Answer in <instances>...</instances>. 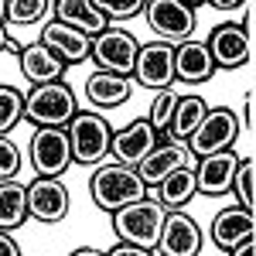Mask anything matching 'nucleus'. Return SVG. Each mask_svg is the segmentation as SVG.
Returning <instances> with one entry per match:
<instances>
[{
  "label": "nucleus",
  "mask_w": 256,
  "mask_h": 256,
  "mask_svg": "<svg viewBox=\"0 0 256 256\" xmlns=\"http://www.w3.org/2000/svg\"><path fill=\"white\" fill-rule=\"evenodd\" d=\"M106 256H154L150 250H140V246H130V242H120V246H113Z\"/></svg>",
  "instance_id": "nucleus-31"
},
{
  "label": "nucleus",
  "mask_w": 256,
  "mask_h": 256,
  "mask_svg": "<svg viewBox=\"0 0 256 256\" xmlns=\"http://www.w3.org/2000/svg\"><path fill=\"white\" fill-rule=\"evenodd\" d=\"M41 44L48 48V52H55V58L68 68V65H76V62H86L92 55V41L79 34V31H72V28H65L58 20H52L44 31H41Z\"/></svg>",
  "instance_id": "nucleus-18"
},
{
  "label": "nucleus",
  "mask_w": 256,
  "mask_h": 256,
  "mask_svg": "<svg viewBox=\"0 0 256 256\" xmlns=\"http://www.w3.org/2000/svg\"><path fill=\"white\" fill-rule=\"evenodd\" d=\"M52 14V0H7V24H38Z\"/></svg>",
  "instance_id": "nucleus-25"
},
{
  "label": "nucleus",
  "mask_w": 256,
  "mask_h": 256,
  "mask_svg": "<svg viewBox=\"0 0 256 256\" xmlns=\"http://www.w3.org/2000/svg\"><path fill=\"white\" fill-rule=\"evenodd\" d=\"M158 256H198L202 253V229L184 212H168L158 239Z\"/></svg>",
  "instance_id": "nucleus-13"
},
{
  "label": "nucleus",
  "mask_w": 256,
  "mask_h": 256,
  "mask_svg": "<svg viewBox=\"0 0 256 256\" xmlns=\"http://www.w3.org/2000/svg\"><path fill=\"white\" fill-rule=\"evenodd\" d=\"M216 76V62L208 55L205 41H184L174 48V79L188 82V86H202Z\"/></svg>",
  "instance_id": "nucleus-19"
},
{
  "label": "nucleus",
  "mask_w": 256,
  "mask_h": 256,
  "mask_svg": "<svg viewBox=\"0 0 256 256\" xmlns=\"http://www.w3.org/2000/svg\"><path fill=\"white\" fill-rule=\"evenodd\" d=\"M72 164V147L65 130H34L31 137V168L38 178H58Z\"/></svg>",
  "instance_id": "nucleus-9"
},
{
  "label": "nucleus",
  "mask_w": 256,
  "mask_h": 256,
  "mask_svg": "<svg viewBox=\"0 0 256 256\" xmlns=\"http://www.w3.org/2000/svg\"><path fill=\"white\" fill-rule=\"evenodd\" d=\"M20 58V72H24V79L31 82V86H48V82H62L65 76V65L55 58V52H48L41 41L34 44H24L18 52Z\"/></svg>",
  "instance_id": "nucleus-20"
},
{
  "label": "nucleus",
  "mask_w": 256,
  "mask_h": 256,
  "mask_svg": "<svg viewBox=\"0 0 256 256\" xmlns=\"http://www.w3.org/2000/svg\"><path fill=\"white\" fill-rule=\"evenodd\" d=\"M208 7H216V10H236L239 0H208Z\"/></svg>",
  "instance_id": "nucleus-36"
},
{
  "label": "nucleus",
  "mask_w": 256,
  "mask_h": 256,
  "mask_svg": "<svg viewBox=\"0 0 256 256\" xmlns=\"http://www.w3.org/2000/svg\"><path fill=\"white\" fill-rule=\"evenodd\" d=\"M20 174V150L18 144L0 137V181H14Z\"/></svg>",
  "instance_id": "nucleus-29"
},
{
  "label": "nucleus",
  "mask_w": 256,
  "mask_h": 256,
  "mask_svg": "<svg viewBox=\"0 0 256 256\" xmlns=\"http://www.w3.org/2000/svg\"><path fill=\"white\" fill-rule=\"evenodd\" d=\"M164 208L158 198H140L134 205L113 212V232L120 236V242H130L140 250H154L164 229Z\"/></svg>",
  "instance_id": "nucleus-3"
},
{
  "label": "nucleus",
  "mask_w": 256,
  "mask_h": 256,
  "mask_svg": "<svg viewBox=\"0 0 256 256\" xmlns=\"http://www.w3.org/2000/svg\"><path fill=\"white\" fill-rule=\"evenodd\" d=\"M253 232H256V218H253V212L242 208V205L222 208V212L212 218V242H216L222 253H229V250H236L239 242L253 239Z\"/></svg>",
  "instance_id": "nucleus-17"
},
{
  "label": "nucleus",
  "mask_w": 256,
  "mask_h": 256,
  "mask_svg": "<svg viewBox=\"0 0 256 256\" xmlns=\"http://www.w3.org/2000/svg\"><path fill=\"white\" fill-rule=\"evenodd\" d=\"M28 222V184L14 181H0V232L20 229Z\"/></svg>",
  "instance_id": "nucleus-24"
},
{
  "label": "nucleus",
  "mask_w": 256,
  "mask_h": 256,
  "mask_svg": "<svg viewBox=\"0 0 256 256\" xmlns=\"http://www.w3.org/2000/svg\"><path fill=\"white\" fill-rule=\"evenodd\" d=\"M236 137H239V116L226 106H216V110L205 113V120L198 123V130L192 134V140L184 147H188L192 158H208L218 150H232Z\"/></svg>",
  "instance_id": "nucleus-7"
},
{
  "label": "nucleus",
  "mask_w": 256,
  "mask_h": 256,
  "mask_svg": "<svg viewBox=\"0 0 256 256\" xmlns=\"http://www.w3.org/2000/svg\"><path fill=\"white\" fill-rule=\"evenodd\" d=\"M72 256H106V253H99V250H89V246H82V250H76Z\"/></svg>",
  "instance_id": "nucleus-37"
},
{
  "label": "nucleus",
  "mask_w": 256,
  "mask_h": 256,
  "mask_svg": "<svg viewBox=\"0 0 256 256\" xmlns=\"http://www.w3.org/2000/svg\"><path fill=\"white\" fill-rule=\"evenodd\" d=\"M89 192L92 202L102 212H120L126 205H134L140 198H147V184L140 181V174L134 168H123V164H99L96 174L89 178Z\"/></svg>",
  "instance_id": "nucleus-2"
},
{
  "label": "nucleus",
  "mask_w": 256,
  "mask_h": 256,
  "mask_svg": "<svg viewBox=\"0 0 256 256\" xmlns=\"http://www.w3.org/2000/svg\"><path fill=\"white\" fill-rule=\"evenodd\" d=\"M137 52H140V44L130 31H123V28H106L99 38H92V55H89V58L99 65V72L130 79L134 68H137Z\"/></svg>",
  "instance_id": "nucleus-6"
},
{
  "label": "nucleus",
  "mask_w": 256,
  "mask_h": 256,
  "mask_svg": "<svg viewBox=\"0 0 256 256\" xmlns=\"http://www.w3.org/2000/svg\"><path fill=\"white\" fill-rule=\"evenodd\" d=\"M130 96H134V82L110 76V72H92L89 82H86V99L92 106H99V110H116Z\"/></svg>",
  "instance_id": "nucleus-22"
},
{
  "label": "nucleus",
  "mask_w": 256,
  "mask_h": 256,
  "mask_svg": "<svg viewBox=\"0 0 256 256\" xmlns=\"http://www.w3.org/2000/svg\"><path fill=\"white\" fill-rule=\"evenodd\" d=\"M68 147H72V160L76 164H102L110 158V140H113V126L110 120L99 113H76L68 123Z\"/></svg>",
  "instance_id": "nucleus-4"
},
{
  "label": "nucleus",
  "mask_w": 256,
  "mask_h": 256,
  "mask_svg": "<svg viewBox=\"0 0 256 256\" xmlns=\"http://www.w3.org/2000/svg\"><path fill=\"white\" fill-rule=\"evenodd\" d=\"M0 52H20L18 44H14V41L7 38V31H4V24H0Z\"/></svg>",
  "instance_id": "nucleus-35"
},
{
  "label": "nucleus",
  "mask_w": 256,
  "mask_h": 256,
  "mask_svg": "<svg viewBox=\"0 0 256 256\" xmlns=\"http://www.w3.org/2000/svg\"><path fill=\"white\" fill-rule=\"evenodd\" d=\"M178 168H195V158L188 154V147H181V144H171V140H160L158 147H154L147 158L140 160L134 171L140 174V181H144L147 188H150V184L158 188L160 181H164L168 174H174Z\"/></svg>",
  "instance_id": "nucleus-15"
},
{
  "label": "nucleus",
  "mask_w": 256,
  "mask_h": 256,
  "mask_svg": "<svg viewBox=\"0 0 256 256\" xmlns=\"http://www.w3.org/2000/svg\"><path fill=\"white\" fill-rule=\"evenodd\" d=\"M79 113L76 92L65 82H48V86H31L24 96V116L38 130H65Z\"/></svg>",
  "instance_id": "nucleus-1"
},
{
  "label": "nucleus",
  "mask_w": 256,
  "mask_h": 256,
  "mask_svg": "<svg viewBox=\"0 0 256 256\" xmlns=\"http://www.w3.org/2000/svg\"><path fill=\"white\" fill-rule=\"evenodd\" d=\"M253 181H256V160H253V158L239 160L236 174H232V192H236L239 205H242V208H250V212H253V205H256V188H253Z\"/></svg>",
  "instance_id": "nucleus-27"
},
{
  "label": "nucleus",
  "mask_w": 256,
  "mask_h": 256,
  "mask_svg": "<svg viewBox=\"0 0 256 256\" xmlns=\"http://www.w3.org/2000/svg\"><path fill=\"white\" fill-rule=\"evenodd\" d=\"M253 253H256L253 239H246V242H239L236 250H229V256H253Z\"/></svg>",
  "instance_id": "nucleus-34"
},
{
  "label": "nucleus",
  "mask_w": 256,
  "mask_h": 256,
  "mask_svg": "<svg viewBox=\"0 0 256 256\" xmlns=\"http://www.w3.org/2000/svg\"><path fill=\"white\" fill-rule=\"evenodd\" d=\"M144 14H147V24H150V31L158 34V41L164 44H184V41H192L195 34V4H184V0H150V4H144Z\"/></svg>",
  "instance_id": "nucleus-5"
},
{
  "label": "nucleus",
  "mask_w": 256,
  "mask_h": 256,
  "mask_svg": "<svg viewBox=\"0 0 256 256\" xmlns=\"http://www.w3.org/2000/svg\"><path fill=\"white\" fill-rule=\"evenodd\" d=\"M205 44L216 68H242L253 58V38L242 31V24H218Z\"/></svg>",
  "instance_id": "nucleus-11"
},
{
  "label": "nucleus",
  "mask_w": 256,
  "mask_h": 256,
  "mask_svg": "<svg viewBox=\"0 0 256 256\" xmlns=\"http://www.w3.org/2000/svg\"><path fill=\"white\" fill-rule=\"evenodd\" d=\"M52 10H55V20H58V24L86 34L89 41L99 38V34L110 28V20L102 18V10L96 7V0H55Z\"/></svg>",
  "instance_id": "nucleus-16"
},
{
  "label": "nucleus",
  "mask_w": 256,
  "mask_h": 256,
  "mask_svg": "<svg viewBox=\"0 0 256 256\" xmlns=\"http://www.w3.org/2000/svg\"><path fill=\"white\" fill-rule=\"evenodd\" d=\"M195 198V168H178L158 184V202L164 212H181Z\"/></svg>",
  "instance_id": "nucleus-23"
},
{
  "label": "nucleus",
  "mask_w": 256,
  "mask_h": 256,
  "mask_svg": "<svg viewBox=\"0 0 256 256\" xmlns=\"http://www.w3.org/2000/svg\"><path fill=\"white\" fill-rule=\"evenodd\" d=\"M134 76L144 89H158V92L171 89V82H174V48L164 44V41L140 44Z\"/></svg>",
  "instance_id": "nucleus-12"
},
{
  "label": "nucleus",
  "mask_w": 256,
  "mask_h": 256,
  "mask_svg": "<svg viewBox=\"0 0 256 256\" xmlns=\"http://www.w3.org/2000/svg\"><path fill=\"white\" fill-rule=\"evenodd\" d=\"M253 106H256V96L253 92H246V102H242V123H246V130H250V134H253Z\"/></svg>",
  "instance_id": "nucleus-33"
},
{
  "label": "nucleus",
  "mask_w": 256,
  "mask_h": 256,
  "mask_svg": "<svg viewBox=\"0 0 256 256\" xmlns=\"http://www.w3.org/2000/svg\"><path fill=\"white\" fill-rule=\"evenodd\" d=\"M239 168L236 150H218L208 158H198L195 168V192L208 198H222L226 192H232V174Z\"/></svg>",
  "instance_id": "nucleus-14"
},
{
  "label": "nucleus",
  "mask_w": 256,
  "mask_h": 256,
  "mask_svg": "<svg viewBox=\"0 0 256 256\" xmlns=\"http://www.w3.org/2000/svg\"><path fill=\"white\" fill-rule=\"evenodd\" d=\"M178 92H171V89H164V92H158V99L150 102V113H147V123L158 130V137H164V130H168V123H171V116H174V106H178Z\"/></svg>",
  "instance_id": "nucleus-28"
},
{
  "label": "nucleus",
  "mask_w": 256,
  "mask_h": 256,
  "mask_svg": "<svg viewBox=\"0 0 256 256\" xmlns=\"http://www.w3.org/2000/svg\"><path fill=\"white\" fill-rule=\"evenodd\" d=\"M28 216L44 226H58L68 216V188L58 178H34L28 184Z\"/></svg>",
  "instance_id": "nucleus-10"
},
{
  "label": "nucleus",
  "mask_w": 256,
  "mask_h": 256,
  "mask_svg": "<svg viewBox=\"0 0 256 256\" xmlns=\"http://www.w3.org/2000/svg\"><path fill=\"white\" fill-rule=\"evenodd\" d=\"M158 144H160L158 130H154L147 120H134V123H126L123 130H113V140H110V158H113V164L137 168V164L147 158Z\"/></svg>",
  "instance_id": "nucleus-8"
},
{
  "label": "nucleus",
  "mask_w": 256,
  "mask_h": 256,
  "mask_svg": "<svg viewBox=\"0 0 256 256\" xmlns=\"http://www.w3.org/2000/svg\"><path fill=\"white\" fill-rule=\"evenodd\" d=\"M24 120V92L14 86H0V137H7Z\"/></svg>",
  "instance_id": "nucleus-26"
},
{
  "label": "nucleus",
  "mask_w": 256,
  "mask_h": 256,
  "mask_svg": "<svg viewBox=\"0 0 256 256\" xmlns=\"http://www.w3.org/2000/svg\"><path fill=\"white\" fill-rule=\"evenodd\" d=\"M205 113H208V106H205V99L202 96H181L174 106V116H171V123H168V130H164V137L160 140H171V144H188L192 140V134L198 130V123L205 120Z\"/></svg>",
  "instance_id": "nucleus-21"
},
{
  "label": "nucleus",
  "mask_w": 256,
  "mask_h": 256,
  "mask_svg": "<svg viewBox=\"0 0 256 256\" xmlns=\"http://www.w3.org/2000/svg\"><path fill=\"white\" fill-rule=\"evenodd\" d=\"M96 7L102 10L106 20H123V18H134L144 10V0H130V4H106V0H96Z\"/></svg>",
  "instance_id": "nucleus-30"
},
{
  "label": "nucleus",
  "mask_w": 256,
  "mask_h": 256,
  "mask_svg": "<svg viewBox=\"0 0 256 256\" xmlns=\"http://www.w3.org/2000/svg\"><path fill=\"white\" fill-rule=\"evenodd\" d=\"M7 20V0H0V24Z\"/></svg>",
  "instance_id": "nucleus-38"
},
{
  "label": "nucleus",
  "mask_w": 256,
  "mask_h": 256,
  "mask_svg": "<svg viewBox=\"0 0 256 256\" xmlns=\"http://www.w3.org/2000/svg\"><path fill=\"white\" fill-rule=\"evenodd\" d=\"M0 256H20V246L10 232H0Z\"/></svg>",
  "instance_id": "nucleus-32"
}]
</instances>
